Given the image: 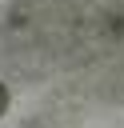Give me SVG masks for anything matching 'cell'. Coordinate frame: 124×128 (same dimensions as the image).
I'll return each instance as SVG.
<instances>
[{
	"mask_svg": "<svg viewBox=\"0 0 124 128\" xmlns=\"http://www.w3.org/2000/svg\"><path fill=\"white\" fill-rule=\"evenodd\" d=\"M4 112H8V88L0 84V116H4Z\"/></svg>",
	"mask_w": 124,
	"mask_h": 128,
	"instance_id": "obj_1",
	"label": "cell"
}]
</instances>
